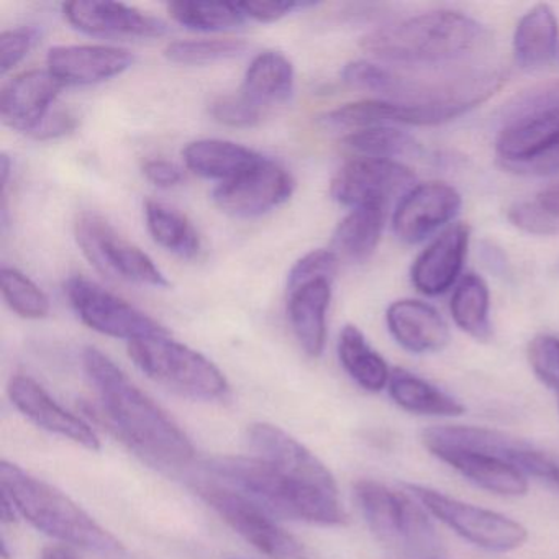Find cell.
Here are the masks:
<instances>
[{
  "label": "cell",
  "mask_w": 559,
  "mask_h": 559,
  "mask_svg": "<svg viewBox=\"0 0 559 559\" xmlns=\"http://www.w3.org/2000/svg\"><path fill=\"white\" fill-rule=\"evenodd\" d=\"M83 366L99 394L107 424L123 443L158 466L182 467L191 463L194 447L188 435L109 356L90 346L84 349Z\"/></svg>",
  "instance_id": "6da1fadb"
},
{
  "label": "cell",
  "mask_w": 559,
  "mask_h": 559,
  "mask_svg": "<svg viewBox=\"0 0 559 559\" xmlns=\"http://www.w3.org/2000/svg\"><path fill=\"white\" fill-rule=\"evenodd\" d=\"M342 78L355 90L408 107L414 114L415 127L440 126L457 119L490 99L506 80L499 70L415 76L365 60L346 64Z\"/></svg>",
  "instance_id": "7a4b0ae2"
},
{
  "label": "cell",
  "mask_w": 559,
  "mask_h": 559,
  "mask_svg": "<svg viewBox=\"0 0 559 559\" xmlns=\"http://www.w3.org/2000/svg\"><path fill=\"white\" fill-rule=\"evenodd\" d=\"M486 38V28L469 15L431 11L369 32L361 48L394 67L431 70L471 57Z\"/></svg>",
  "instance_id": "3957f363"
},
{
  "label": "cell",
  "mask_w": 559,
  "mask_h": 559,
  "mask_svg": "<svg viewBox=\"0 0 559 559\" xmlns=\"http://www.w3.org/2000/svg\"><path fill=\"white\" fill-rule=\"evenodd\" d=\"M496 155L515 175H558L559 80L522 91L506 104Z\"/></svg>",
  "instance_id": "277c9868"
},
{
  "label": "cell",
  "mask_w": 559,
  "mask_h": 559,
  "mask_svg": "<svg viewBox=\"0 0 559 559\" xmlns=\"http://www.w3.org/2000/svg\"><path fill=\"white\" fill-rule=\"evenodd\" d=\"M421 443L431 456L479 489L500 497H522L530 490V477L509 463L515 437L506 431L441 425L421 431Z\"/></svg>",
  "instance_id": "5b68a950"
},
{
  "label": "cell",
  "mask_w": 559,
  "mask_h": 559,
  "mask_svg": "<svg viewBox=\"0 0 559 559\" xmlns=\"http://www.w3.org/2000/svg\"><path fill=\"white\" fill-rule=\"evenodd\" d=\"M0 484L15 512L45 535L97 555H120L123 551L122 543L67 493L32 476L17 464L2 463Z\"/></svg>",
  "instance_id": "8992f818"
},
{
  "label": "cell",
  "mask_w": 559,
  "mask_h": 559,
  "mask_svg": "<svg viewBox=\"0 0 559 559\" xmlns=\"http://www.w3.org/2000/svg\"><path fill=\"white\" fill-rule=\"evenodd\" d=\"M207 469L271 515L325 526L343 525L348 519L340 496L304 486L260 457H215L209 461Z\"/></svg>",
  "instance_id": "52a82bcc"
},
{
  "label": "cell",
  "mask_w": 559,
  "mask_h": 559,
  "mask_svg": "<svg viewBox=\"0 0 559 559\" xmlns=\"http://www.w3.org/2000/svg\"><path fill=\"white\" fill-rule=\"evenodd\" d=\"M355 499L382 545L408 559H440L443 539L428 510L411 492L361 479L355 484Z\"/></svg>",
  "instance_id": "ba28073f"
},
{
  "label": "cell",
  "mask_w": 559,
  "mask_h": 559,
  "mask_svg": "<svg viewBox=\"0 0 559 559\" xmlns=\"http://www.w3.org/2000/svg\"><path fill=\"white\" fill-rule=\"evenodd\" d=\"M129 356L150 379L195 401H217L230 389L211 359L169 335L129 343Z\"/></svg>",
  "instance_id": "9c48e42d"
},
{
  "label": "cell",
  "mask_w": 559,
  "mask_h": 559,
  "mask_svg": "<svg viewBox=\"0 0 559 559\" xmlns=\"http://www.w3.org/2000/svg\"><path fill=\"white\" fill-rule=\"evenodd\" d=\"M405 487L431 516L477 548L510 552L522 548L528 539V530L503 513L463 502L420 484H405Z\"/></svg>",
  "instance_id": "30bf717a"
},
{
  "label": "cell",
  "mask_w": 559,
  "mask_h": 559,
  "mask_svg": "<svg viewBox=\"0 0 559 559\" xmlns=\"http://www.w3.org/2000/svg\"><path fill=\"white\" fill-rule=\"evenodd\" d=\"M74 237L84 258L109 280L158 289L169 286L155 261L136 245L120 237L100 215H81L74 225Z\"/></svg>",
  "instance_id": "8fae6325"
},
{
  "label": "cell",
  "mask_w": 559,
  "mask_h": 559,
  "mask_svg": "<svg viewBox=\"0 0 559 559\" xmlns=\"http://www.w3.org/2000/svg\"><path fill=\"white\" fill-rule=\"evenodd\" d=\"M195 492L222 520L271 559H306V548L267 510L243 493L218 484H199Z\"/></svg>",
  "instance_id": "7c38bea8"
},
{
  "label": "cell",
  "mask_w": 559,
  "mask_h": 559,
  "mask_svg": "<svg viewBox=\"0 0 559 559\" xmlns=\"http://www.w3.org/2000/svg\"><path fill=\"white\" fill-rule=\"evenodd\" d=\"M64 294L81 322L100 335L129 343L169 335L162 323L87 277H70Z\"/></svg>",
  "instance_id": "4fadbf2b"
},
{
  "label": "cell",
  "mask_w": 559,
  "mask_h": 559,
  "mask_svg": "<svg viewBox=\"0 0 559 559\" xmlns=\"http://www.w3.org/2000/svg\"><path fill=\"white\" fill-rule=\"evenodd\" d=\"M411 168L389 159L353 158L338 169L330 185L333 201L346 207L384 205L414 189Z\"/></svg>",
  "instance_id": "5bb4252c"
},
{
  "label": "cell",
  "mask_w": 559,
  "mask_h": 559,
  "mask_svg": "<svg viewBox=\"0 0 559 559\" xmlns=\"http://www.w3.org/2000/svg\"><path fill=\"white\" fill-rule=\"evenodd\" d=\"M296 181L280 163L263 158L257 166L222 182L212 192L215 204L237 218H254L274 211L293 198Z\"/></svg>",
  "instance_id": "9a60e30c"
},
{
  "label": "cell",
  "mask_w": 559,
  "mask_h": 559,
  "mask_svg": "<svg viewBox=\"0 0 559 559\" xmlns=\"http://www.w3.org/2000/svg\"><path fill=\"white\" fill-rule=\"evenodd\" d=\"M248 441L254 456L276 467L284 476L304 486L340 496L335 477L329 467L307 450L300 441L281 430L276 425L253 424L248 430Z\"/></svg>",
  "instance_id": "2e32d148"
},
{
  "label": "cell",
  "mask_w": 559,
  "mask_h": 559,
  "mask_svg": "<svg viewBox=\"0 0 559 559\" xmlns=\"http://www.w3.org/2000/svg\"><path fill=\"white\" fill-rule=\"evenodd\" d=\"M68 24L91 37L159 38L166 34L165 22L120 2L74 0L63 4Z\"/></svg>",
  "instance_id": "e0dca14e"
},
{
  "label": "cell",
  "mask_w": 559,
  "mask_h": 559,
  "mask_svg": "<svg viewBox=\"0 0 559 559\" xmlns=\"http://www.w3.org/2000/svg\"><path fill=\"white\" fill-rule=\"evenodd\" d=\"M460 192L447 182L415 186L402 198L394 214V231L399 240L415 245L450 224L460 212Z\"/></svg>",
  "instance_id": "ac0fdd59"
},
{
  "label": "cell",
  "mask_w": 559,
  "mask_h": 559,
  "mask_svg": "<svg viewBox=\"0 0 559 559\" xmlns=\"http://www.w3.org/2000/svg\"><path fill=\"white\" fill-rule=\"evenodd\" d=\"M63 87L48 70L19 74L0 94V119L9 129L32 136L50 116Z\"/></svg>",
  "instance_id": "d6986e66"
},
{
  "label": "cell",
  "mask_w": 559,
  "mask_h": 559,
  "mask_svg": "<svg viewBox=\"0 0 559 559\" xmlns=\"http://www.w3.org/2000/svg\"><path fill=\"white\" fill-rule=\"evenodd\" d=\"M133 55L109 45H61L47 55V70L64 86H93L132 68Z\"/></svg>",
  "instance_id": "ffe728a7"
},
{
  "label": "cell",
  "mask_w": 559,
  "mask_h": 559,
  "mask_svg": "<svg viewBox=\"0 0 559 559\" xmlns=\"http://www.w3.org/2000/svg\"><path fill=\"white\" fill-rule=\"evenodd\" d=\"M9 397L12 404L37 427L68 438L86 450H100V440L96 431L83 418L61 407L35 379L17 374L9 381Z\"/></svg>",
  "instance_id": "44dd1931"
},
{
  "label": "cell",
  "mask_w": 559,
  "mask_h": 559,
  "mask_svg": "<svg viewBox=\"0 0 559 559\" xmlns=\"http://www.w3.org/2000/svg\"><path fill=\"white\" fill-rule=\"evenodd\" d=\"M471 228L454 224L444 228L415 260L412 284L424 296L435 297L460 283L461 271L469 248Z\"/></svg>",
  "instance_id": "7402d4cb"
},
{
  "label": "cell",
  "mask_w": 559,
  "mask_h": 559,
  "mask_svg": "<svg viewBox=\"0 0 559 559\" xmlns=\"http://www.w3.org/2000/svg\"><path fill=\"white\" fill-rule=\"evenodd\" d=\"M385 322L392 338L414 355L441 352L451 340L447 320L421 300H395L385 312Z\"/></svg>",
  "instance_id": "603a6c76"
},
{
  "label": "cell",
  "mask_w": 559,
  "mask_h": 559,
  "mask_svg": "<svg viewBox=\"0 0 559 559\" xmlns=\"http://www.w3.org/2000/svg\"><path fill=\"white\" fill-rule=\"evenodd\" d=\"M330 280H316L287 290V316L300 348L319 358L325 349L326 313L332 302Z\"/></svg>",
  "instance_id": "cb8c5ba5"
},
{
  "label": "cell",
  "mask_w": 559,
  "mask_h": 559,
  "mask_svg": "<svg viewBox=\"0 0 559 559\" xmlns=\"http://www.w3.org/2000/svg\"><path fill=\"white\" fill-rule=\"evenodd\" d=\"M264 156L227 140L207 139L189 143L182 150L188 169L212 181L227 182L257 166Z\"/></svg>",
  "instance_id": "d4e9b609"
},
{
  "label": "cell",
  "mask_w": 559,
  "mask_h": 559,
  "mask_svg": "<svg viewBox=\"0 0 559 559\" xmlns=\"http://www.w3.org/2000/svg\"><path fill=\"white\" fill-rule=\"evenodd\" d=\"M388 392L394 404L408 414L421 417H460L466 412V407L453 395L407 369L395 368L392 371Z\"/></svg>",
  "instance_id": "484cf974"
},
{
  "label": "cell",
  "mask_w": 559,
  "mask_h": 559,
  "mask_svg": "<svg viewBox=\"0 0 559 559\" xmlns=\"http://www.w3.org/2000/svg\"><path fill=\"white\" fill-rule=\"evenodd\" d=\"M294 83L296 73L289 58L280 51H263L248 67L240 94L254 106L264 109L286 103L293 96Z\"/></svg>",
  "instance_id": "4316f807"
},
{
  "label": "cell",
  "mask_w": 559,
  "mask_h": 559,
  "mask_svg": "<svg viewBox=\"0 0 559 559\" xmlns=\"http://www.w3.org/2000/svg\"><path fill=\"white\" fill-rule=\"evenodd\" d=\"M558 19L548 4H538L530 9L513 35V55L515 61L525 70L545 67L558 51Z\"/></svg>",
  "instance_id": "83f0119b"
},
{
  "label": "cell",
  "mask_w": 559,
  "mask_h": 559,
  "mask_svg": "<svg viewBox=\"0 0 559 559\" xmlns=\"http://www.w3.org/2000/svg\"><path fill=\"white\" fill-rule=\"evenodd\" d=\"M384 205H362L352 209L333 231L332 250L340 261L361 263L368 260L381 240L385 225Z\"/></svg>",
  "instance_id": "f1b7e54d"
},
{
  "label": "cell",
  "mask_w": 559,
  "mask_h": 559,
  "mask_svg": "<svg viewBox=\"0 0 559 559\" xmlns=\"http://www.w3.org/2000/svg\"><path fill=\"white\" fill-rule=\"evenodd\" d=\"M338 358L346 374L368 392L388 389L392 371L385 359L369 345L361 330L343 326L338 338Z\"/></svg>",
  "instance_id": "f546056e"
},
{
  "label": "cell",
  "mask_w": 559,
  "mask_h": 559,
  "mask_svg": "<svg viewBox=\"0 0 559 559\" xmlns=\"http://www.w3.org/2000/svg\"><path fill=\"white\" fill-rule=\"evenodd\" d=\"M145 218L156 245L185 260L198 257L201 237L185 214L163 202L146 201Z\"/></svg>",
  "instance_id": "4dcf8cb0"
},
{
  "label": "cell",
  "mask_w": 559,
  "mask_h": 559,
  "mask_svg": "<svg viewBox=\"0 0 559 559\" xmlns=\"http://www.w3.org/2000/svg\"><path fill=\"white\" fill-rule=\"evenodd\" d=\"M451 316L463 332L479 342L492 336L490 325V294L486 281L477 274H466L454 287L451 297Z\"/></svg>",
  "instance_id": "1f68e13d"
},
{
  "label": "cell",
  "mask_w": 559,
  "mask_h": 559,
  "mask_svg": "<svg viewBox=\"0 0 559 559\" xmlns=\"http://www.w3.org/2000/svg\"><path fill=\"white\" fill-rule=\"evenodd\" d=\"M342 146L355 158L389 159L420 156L421 145L397 127H372L343 136Z\"/></svg>",
  "instance_id": "d6a6232c"
},
{
  "label": "cell",
  "mask_w": 559,
  "mask_h": 559,
  "mask_svg": "<svg viewBox=\"0 0 559 559\" xmlns=\"http://www.w3.org/2000/svg\"><path fill=\"white\" fill-rule=\"evenodd\" d=\"M173 21L194 32H225L247 22L240 4L235 2H173L168 5Z\"/></svg>",
  "instance_id": "836d02e7"
},
{
  "label": "cell",
  "mask_w": 559,
  "mask_h": 559,
  "mask_svg": "<svg viewBox=\"0 0 559 559\" xmlns=\"http://www.w3.org/2000/svg\"><path fill=\"white\" fill-rule=\"evenodd\" d=\"M512 225L532 235L559 234V179L543 188L533 201L512 205L507 214Z\"/></svg>",
  "instance_id": "e575fe53"
},
{
  "label": "cell",
  "mask_w": 559,
  "mask_h": 559,
  "mask_svg": "<svg viewBox=\"0 0 559 559\" xmlns=\"http://www.w3.org/2000/svg\"><path fill=\"white\" fill-rule=\"evenodd\" d=\"M0 284L9 309L22 319L40 320L50 316L51 302L47 294L17 267H2Z\"/></svg>",
  "instance_id": "d590c367"
},
{
  "label": "cell",
  "mask_w": 559,
  "mask_h": 559,
  "mask_svg": "<svg viewBox=\"0 0 559 559\" xmlns=\"http://www.w3.org/2000/svg\"><path fill=\"white\" fill-rule=\"evenodd\" d=\"M248 50V44L238 38L173 41L165 48L166 60L182 67H204L217 61L231 60Z\"/></svg>",
  "instance_id": "8d00e7d4"
},
{
  "label": "cell",
  "mask_w": 559,
  "mask_h": 559,
  "mask_svg": "<svg viewBox=\"0 0 559 559\" xmlns=\"http://www.w3.org/2000/svg\"><path fill=\"white\" fill-rule=\"evenodd\" d=\"M340 258L336 257L332 248L325 250H312L310 253L304 254L287 274V290L296 289L302 284L310 283L316 280H335L338 273Z\"/></svg>",
  "instance_id": "74e56055"
},
{
  "label": "cell",
  "mask_w": 559,
  "mask_h": 559,
  "mask_svg": "<svg viewBox=\"0 0 559 559\" xmlns=\"http://www.w3.org/2000/svg\"><path fill=\"white\" fill-rule=\"evenodd\" d=\"M530 368L542 384L559 394V338L552 335H538L530 342Z\"/></svg>",
  "instance_id": "f35d334b"
},
{
  "label": "cell",
  "mask_w": 559,
  "mask_h": 559,
  "mask_svg": "<svg viewBox=\"0 0 559 559\" xmlns=\"http://www.w3.org/2000/svg\"><path fill=\"white\" fill-rule=\"evenodd\" d=\"M209 112L215 122L234 129H251L258 126L263 117V109L245 99L241 94L218 97L211 104Z\"/></svg>",
  "instance_id": "ab89813d"
},
{
  "label": "cell",
  "mask_w": 559,
  "mask_h": 559,
  "mask_svg": "<svg viewBox=\"0 0 559 559\" xmlns=\"http://www.w3.org/2000/svg\"><path fill=\"white\" fill-rule=\"evenodd\" d=\"M38 31L31 27L12 28L0 35V73L15 70L34 50L38 41Z\"/></svg>",
  "instance_id": "60d3db41"
},
{
  "label": "cell",
  "mask_w": 559,
  "mask_h": 559,
  "mask_svg": "<svg viewBox=\"0 0 559 559\" xmlns=\"http://www.w3.org/2000/svg\"><path fill=\"white\" fill-rule=\"evenodd\" d=\"M238 4H240L247 21L251 19L260 24H273L294 12L316 5L313 2H294V0H287V2H238Z\"/></svg>",
  "instance_id": "b9f144b4"
},
{
  "label": "cell",
  "mask_w": 559,
  "mask_h": 559,
  "mask_svg": "<svg viewBox=\"0 0 559 559\" xmlns=\"http://www.w3.org/2000/svg\"><path fill=\"white\" fill-rule=\"evenodd\" d=\"M80 126V120L71 110H51L50 116L38 127L32 139L48 142V140L61 139L70 135Z\"/></svg>",
  "instance_id": "7bdbcfd3"
},
{
  "label": "cell",
  "mask_w": 559,
  "mask_h": 559,
  "mask_svg": "<svg viewBox=\"0 0 559 559\" xmlns=\"http://www.w3.org/2000/svg\"><path fill=\"white\" fill-rule=\"evenodd\" d=\"M142 169L145 178L162 189L175 188V186L181 185L182 178H185L182 169L166 159H150Z\"/></svg>",
  "instance_id": "ee69618b"
},
{
  "label": "cell",
  "mask_w": 559,
  "mask_h": 559,
  "mask_svg": "<svg viewBox=\"0 0 559 559\" xmlns=\"http://www.w3.org/2000/svg\"><path fill=\"white\" fill-rule=\"evenodd\" d=\"M40 559H74L71 555L70 549L63 548V546H50V548L44 549Z\"/></svg>",
  "instance_id": "f6af8a7d"
},
{
  "label": "cell",
  "mask_w": 559,
  "mask_h": 559,
  "mask_svg": "<svg viewBox=\"0 0 559 559\" xmlns=\"http://www.w3.org/2000/svg\"><path fill=\"white\" fill-rule=\"evenodd\" d=\"M548 483L559 489V454H552L551 469H549Z\"/></svg>",
  "instance_id": "bcb514c9"
},
{
  "label": "cell",
  "mask_w": 559,
  "mask_h": 559,
  "mask_svg": "<svg viewBox=\"0 0 559 559\" xmlns=\"http://www.w3.org/2000/svg\"><path fill=\"white\" fill-rule=\"evenodd\" d=\"M230 559H245V558H240V556H231Z\"/></svg>",
  "instance_id": "7dc6e473"
},
{
  "label": "cell",
  "mask_w": 559,
  "mask_h": 559,
  "mask_svg": "<svg viewBox=\"0 0 559 559\" xmlns=\"http://www.w3.org/2000/svg\"><path fill=\"white\" fill-rule=\"evenodd\" d=\"M558 407H559V401H558Z\"/></svg>",
  "instance_id": "c3c4849f"
}]
</instances>
